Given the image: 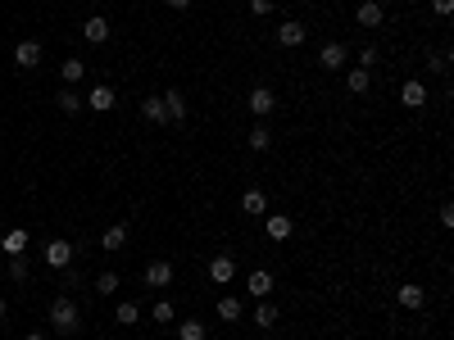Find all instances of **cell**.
Returning <instances> with one entry per match:
<instances>
[{"label": "cell", "mask_w": 454, "mask_h": 340, "mask_svg": "<svg viewBox=\"0 0 454 340\" xmlns=\"http://www.w3.org/2000/svg\"><path fill=\"white\" fill-rule=\"evenodd\" d=\"M51 327H55V332H60V336H73L77 332V304H73V299H55V304H51Z\"/></svg>", "instance_id": "6da1fadb"}, {"label": "cell", "mask_w": 454, "mask_h": 340, "mask_svg": "<svg viewBox=\"0 0 454 340\" xmlns=\"http://www.w3.org/2000/svg\"><path fill=\"white\" fill-rule=\"evenodd\" d=\"M246 145H250V150H268V145H273V132H268L264 123H259V128H250V136H246Z\"/></svg>", "instance_id": "cb8c5ba5"}, {"label": "cell", "mask_w": 454, "mask_h": 340, "mask_svg": "<svg viewBox=\"0 0 454 340\" xmlns=\"http://www.w3.org/2000/svg\"><path fill=\"white\" fill-rule=\"evenodd\" d=\"M163 5H168V9H187L191 0H163Z\"/></svg>", "instance_id": "d590c367"}, {"label": "cell", "mask_w": 454, "mask_h": 340, "mask_svg": "<svg viewBox=\"0 0 454 340\" xmlns=\"http://www.w3.org/2000/svg\"><path fill=\"white\" fill-rule=\"evenodd\" d=\"M345 86H350V95H363L373 86V73L368 68H350V73H345Z\"/></svg>", "instance_id": "7402d4cb"}, {"label": "cell", "mask_w": 454, "mask_h": 340, "mask_svg": "<svg viewBox=\"0 0 454 340\" xmlns=\"http://www.w3.org/2000/svg\"><path fill=\"white\" fill-rule=\"evenodd\" d=\"M55 104H60L64 114H77V109H82V95H77V91H69V86H64V91L55 95Z\"/></svg>", "instance_id": "d4e9b609"}, {"label": "cell", "mask_w": 454, "mask_h": 340, "mask_svg": "<svg viewBox=\"0 0 454 340\" xmlns=\"http://www.w3.org/2000/svg\"><path fill=\"white\" fill-rule=\"evenodd\" d=\"M277 0H250V14H273Z\"/></svg>", "instance_id": "d6a6232c"}, {"label": "cell", "mask_w": 454, "mask_h": 340, "mask_svg": "<svg viewBox=\"0 0 454 340\" xmlns=\"http://www.w3.org/2000/svg\"><path fill=\"white\" fill-rule=\"evenodd\" d=\"M178 336H182V340H205V322H196V318H187V322L178 327Z\"/></svg>", "instance_id": "4316f807"}, {"label": "cell", "mask_w": 454, "mask_h": 340, "mask_svg": "<svg viewBox=\"0 0 454 340\" xmlns=\"http://www.w3.org/2000/svg\"><path fill=\"white\" fill-rule=\"evenodd\" d=\"M246 290H250L255 299H268V295H273V272H268V268H255V272L246 277Z\"/></svg>", "instance_id": "4fadbf2b"}, {"label": "cell", "mask_w": 454, "mask_h": 340, "mask_svg": "<svg viewBox=\"0 0 454 340\" xmlns=\"http://www.w3.org/2000/svg\"><path fill=\"white\" fill-rule=\"evenodd\" d=\"M400 104H404V109H422V104H427V82L409 77V82L400 86Z\"/></svg>", "instance_id": "ba28073f"}, {"label": "cell", "mask_w": 454, "mask_h": 340, "mask_svg": "<svg viewBox=\"0 0 454 340\" xmlns=\"http://www.w3.org/2000/svg\"><path fill=\"white\" fill-rule=\"evenodd\" d=\"M305 41H309V27L295 23V18L277 27V46H282V50H295V46H305Z\"/></svg>", "instance_id": "5b68a950"}, {"label": "cell", "mask_w": 454, "mask_h": 340, "mask_svg": "<svg viewBox=\"0 0 454 340\" xmlns=\"http://www.w3.org/2000/svg\"><path fill=\"white\" fill-rule=\"evenodd\" d=\"M141 118H146V123H168V109H163V95H146V100H141Z\"/></svg>", "instance_id": "d6986e66"}, {"label": "cell", "mask_w": 454, "mask_h": 340, "mask_svg": "<svg viewBox=\"0 0 454 340\" xmlns=\"http://www.w3.org/2000/svg\"><path fill=\"white\" fill-rule=\"evenodd\" d=\"M137 318H141L137 304H119L114 308V322H123V327H137Z\"/></svg>", "instance_id": "484cf974"}, {"label": "cell", "mask_w": 454, "mask_h": 340, "mask_svg": "<svg viewBox=\"0 0 454 340\" xmlns=\"http://www.w3.org/2000/svg\"><path fill=\"white\" fill-rule=\"evenodd\" d=\"M123 245H128V222H114V227H105V236H100V250L119 254Z\"/></svg>", "instance_id": "9a60e30c"}, {"label": "cell", "mask_w": 454, "mask_h": 340, "mask_svg": "<svg viewBox=\"0 0 454 340\" xmlns=\"http://www.w3.org/2000/svg\"><path fill=\"white\" fill-rule=\"evenodd\" d=\"M0 318H5V299H0Z\"/></svg>", "instance_id": "74e56055"}, {"label": "cell", "mask_w": 454, "mask_h": 340, "mask_svg": "<svg viewBox=\"0 0 454 340\" xmlns=\"http://www.w3.org/2000/svg\"><path fill=\"white\" fill-rule=\"evenodd\" d=\"M14 64L23 68V73H32V68L41 64V41H18L14 46Z\"/></svg>", "instance_id": "8fae6325"}, {"label": "cell", "mask_w": 454, "mask_h": 340, "mask_svg": "<svg viewBox=\"0 0 454 340\" xmlns=\"http://www.w3.org/2000/svg\"><path fill=\"white\" fill-rule=\"evenodd\" d=\"M446 68H450V55H446V50L432 55V73H446Z\"/></svg>", "instance_id": "836d02e7"}, {"label": "cell", "mask_w": 454, "mask_h": 340, "mask_svg": "<svg viewBox=\"0 0 454 340\" xmlns=\"http://www.w3.org/2000/svg\"><path fill=\"white\" fill-rule=\"evenodd\" d=\"M82 77H86L82 60H64V82H82Z\"/></svg>", "instance_id": "83f0119b"}, {"label": "cell", "mask_w": 454, "mask_h": 340, "mask_svg": "<svg viewBox=\"0 0 454 340\" xmlns=\"http://www.w3.org/2000/svg\"><path fill=\"white\" fill-rule=\"evenodd\" d=\"M395 299H400V308H409V313H418V308L427 304V290H422L418 281H404V286L395 290Z\"/></svg>", "instance_id": "52a82bcc"}, {"label": "cell", "mask_w": 454, "mask_h": 340, "mask_svg": "<svg viewBox=\"0 0 454 340\" xmlns=\"http://www.w3.org/2000/svg\"><path fill=\"white\" fill-rule=\"evenodd\" d=\"M241 209H246L250 218H264V213H268V200H264V191H246V196H241Z\"/></svg>", "instance_id": "603a6c76"}, {"label": "cell", "mask_w": 454, "mask_h": 340, "mask_svg": "<svg viewBox=\"0 0 454 340\" xmlns=\"http://www.w3.org/2000/svg\"><path fill=\"white\" fill-rule=\"evenodd\" d=\"M432 9H436V14H441V18H446V14H450V9H454V0H432Z\"/></svg>", "instance_id": "e575fe53"}, {"label": "cell", "mask_w": 454, "mask_h": 340, "mask_svg": "<svg viewBox=\"0 0 454 340\" xmlns=\"http://www.w3.org/2000/svg\"><path fill=\"white\" fill-rule=\"evenodd\" d=\"M232 277H236V259L232 254H214L209 259V281H214V286H227Z\"/></svg>", "instance_id": "8992f818"}, {"label": "cell", "mask_w": 454, "mask_h": 340, "mask_svg": "<svg viewBox=\"0 0 454 340\" xmlns=\"http://www.w3.org/2000/svg\"><path fill=\"white\" fill-rule=\"evenodd\" d=\"M163 109H168V123H187V95L163 91Z\"/></svg>", "instance_id": "ac0fdd59"}, {"label": "cell", "mask_w": 454, "mask_h": 340, "mask_svg": "<svg viewBox=\"0 0 454 340\" xmlns=\"http://www.w3.org/2000/svg\"><path fill=\"white\" fill-rule=\"evenodd\" d=\"M264 231H268V240H291L295 222L286 213H264Z\"/></svg>", "instance_id": "9c48e42d"}, {"label": "cell", "mask_w": 454, "mask_h": 340, "mask_svg": "<svg viewBox=\"0 0 454 340\" xmlns=\"http://www.w3.org/2000/svg\"><path fill=\"white\" fill-rule=\"evenodd\" d=\"M9 277H14V281H27V264H23V254L9 259Z\"/></svg>", "instance_id": "1f68e13d"}, {"label": "cell", "mask_w": 454, "mask_h": 340, "mask_svg": "<svg viewBox=\"0 0 454 340\" xmlns=\"http://www.w3.org/2000/svg\"><path fill=\"white\" fill-rule=\"evenodd\" d=\"M0 250H5L9 259H14V254H27V231H23V227L5 231V240H0Z\"/></svg>", "instance_id": "ffe728a7"}, {"label": "cell", "mask_w": 454, "mask_h": 340, "mask_svg": "<svg viewBox=\"0 0 454 340\" xmlns=\"http://www.w3.org/2000/svg\"><path fill=\"white\" fill-rule=\"evenodd\" d=\"M82 36H86L91 46H105V41H109V23H105L100 14H91V18L82 23Z\"/></svg>", "instance_id": "2e32d148"}, {"label": "cell", "mask_w": 454, "mask_h": 340, "mask_svg": "<svg viewBox=\"0 0 454 340\" xmlns=\"http://www.w3.org/2000/svg\"><path fill=\"white\" fill-rule=\"evenodd\" d=\"M373 64H378V46H363V50H359V64H354V68H368V73H373Z\"/></svg>", "instance_id": "4dcf8cb0"}, {"label": "cell", "mask_w": 454, "mask_h": 340, "mask_svg": "<svg viewBox=\"0 0 454 340\" xmlns=\"http://www.w3.org/2000/svg\"><path fill=\"white\" fill-rule=\"evenodd\" d=\"M277 318H282V313H277L273 299H259V304H255V327H259V332H273Z\"/></svg>", "instance_id": "e0dca14e"}, {"label": "cell", "mask_w": 454, "mask_h": 340, "mask_svg": "<svg viewBox=\"0 0 454 340\" xmlns=\"http://www.w3.org/2000/svg\"><path fill=\"white\" fill-rule=\"evenodd\" d=\"M82 104H91V109H95V114H109V109H114V104H119V95H114V86H105V82H95V86H91V91H86V95H82Z\"/></svg>", "instance_id": "277c9868"}, {"label": "cell", "mask_w": 454, "mask_h": 340, "mask_svg": "<svg viewBox=\"0 0 454 340\" xmlns=\"http://www.w3.org/2000/svg\"><path fill=\"white\" fill-rule=\"evenodd\" d=\"M23 340H51V336H46V332H27Z\"/></svg>", "instance_id": "8d00e7d4"}, {"label": "cell", "mask_w": 454, "mask_h": 340, "mask_svg": "<svg viewBox=\"0 0 454 340\" xmlns=\"http://www.w3.org/2000/svg\"><path fill=\"white\" fill-rule=\"evenodd\" d=\"M95 290H100V295H114V290H119V272H100V277H95Z\"/></svg>", "instance_id": "f1b7e54d"}, {"label": "cell", "mask_w": 454, "mask_h": 340, "mask_svg": "<svg viewBox=\"0 0 454 340\" xmlns=\"http://www.w3.org/2000/svg\"><path fill=\"white\" fill-rule=\"evenodd\" d=\"M345 64H350V50H345V41H327L323 50H318V68H327V73H341Z\"/></svg>", "instance_id": "7a4b0ae2"}, {"label": "cell", "mask_w": 454, "mask_h": 340, "mask_svg": "<svg viewBox=\"0 0 454 340\" xmlns=\"http://www.w3.org/2000/svg\"><path fill=\"white\" fill-rule=\"evenodd\" d=\"M354 23H359V27H382V23H386L382 0H363V5L354 9Z\"/></svg>", "instance_id": "30bf717a"}, {"label": "cell", "mask_w": 454, "mask_h": 340, "mask_svg": "<svg viewBox=\"0 0 454 340\" xmlns=\"http://www.w3.org/2000/svg\"><path fill=\"white\" fill-rule=\"evenodd\" d=\"M246 109L255 114V118H268V114L277 109V95H273V86H255V91L246 95Z\"/></svg>", "instance_id": "3957f363"}, {"label": "cell", "mask_w": 454, "mask_h": 340, "mask_svg": "<svg viewBox=\"0 0 454 340\" xmlns=\"http://www.w3.org/2000/svg\"><path fill=\"white\" fill-rule=\"evenodd\" d=\"M218 318H223V322H241V313H246V304H241L236 295H223L218 299V308H214Z\"/></svg>", "instance_id": "44dd1931"}, {"label": "cell", "mask_w": 454, "mask_h": 340, "mask_svg": "<svg viewBox=\"0 0 454 340\" xmlns=\"http://www.w3.org/2000/svg\"><path fill=\"white\" fill-rule=\"evenodd\" d=\"M146 286H154V290H168L173 286V264H168V259H154V264L146 268Z\"/></svg>", "instance_id": "7c38bea8"}, {"label": "cell", "mask_w": 454, "mask_h": 340, "mask_svg": "<svg viewBox=\"0 0 454 340\" xmlns=\"http://www.w3.org/2000/svg\"><path fill=\"white\" fill-rule=\"evenodd\" d=\"M46 264H51V268H73V245H69V240H51V245H46Z\"/></svg>", "instance_id": "5bb4252c"}, {"label": "cell", "mask_w": 454, "mask_h": 340, "mask_svg": "<svg viewBox=\"0 0 454 340\" xmlns=\"http://www.w3.org/2000/svg\"><path fill=\"white\" fill-rule=\"evenodd\" d=\"M150 318H154V322H173V304H168V299H159V304L150 308Z\"/></svg>", "instance_id": "f546056e"}]
</instances>
